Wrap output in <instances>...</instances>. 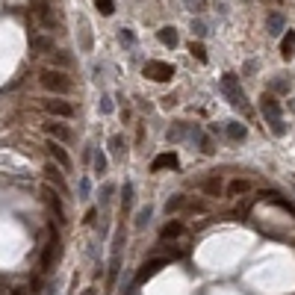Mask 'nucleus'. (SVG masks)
I'll return each mask as SVG.
<instances>
[{
	"label": "nucleus",
	"instance_id": "1",
	"mask_svg": "<svg viewBox=\"0 0 295 295\" xmlns=\"http://www.w3.org/2000/svg\"><path fill=\"white\" fill-rule=\"evenodd\" d=\"M39 83H42L47 92H53V95H68V92L74 89L71 77H68L65 71H56V68H44V71L39 74Z\"/></svg>",
	"mask_w": 295,
	"mask_h": 295
},
{
	"label": "nucleus",
	"instance_id": "2",
	"mask_svg": "<svg viewBox=\"0 0 295 295\" xmlns=\"http://www.w3.org/2000/svg\"><path fill=\"white\" fill-rule=\"evenodd\" d=\"M260 109H263V115H266L272 133H274V136H283V133H286V124H283V115H280V104H277V98L263 92V98H260Z\"/></svg>",
	"mask_w": 295,
	"mask_h": 295
},
{
	"label": "nucleus",
	"instance_id": "3",
	"mask_svg": "<svg viewBox=\"0 0 295 295\" xmlns=\"http://www.w3.org/2000/svg\"><path fill=\"white\" fill-rule=\"evenodd\" d=\"M145 77H151V80H157V83H166V80L174 77V65L160 62V59H151V62L145 65Z\"/></svg>",
	"mask_w": 295,
	"mask_h": 295
},
{
	"label": "nucleus",
	"instance_id": "4",
	"mask_svg": "<svg viewBox=\"0 0 295 295\" xmlns=\"http://www.w3.org/2000/svg\"><path fill=\"white\" fill-rule=\"evenodd\" d=\"M221 92L228 95V101H231V104L245 106V95H242V89H239L236 74H225V77H221Z\"/></svg>",
	"mask_w": 295,
	"mask_h": 295
},
{
	"label": "nucleus",
	"instance_id": "5",
	"mask_svg": "<svg viewBox=\"0 0 295 295\" xmlns=\"http://www.w3.org/2000/svg\"><path fill=\"white\" fill-rule=\"evenodd\" d=\"M42 106H44V112L53 115V118H74V106L65 104V101H44Z\"/></svg>",
	"mask_w": 295,
	"mask_h": 295
},
{
	"label": "nucleus",
	"instance_id": "6",
	"mask_svg": "<svg viewBox=\"0 0 295 295\" xmlns=\"http://www.w3.org/2000/svg\"><path fill=\"white\" fill-rule=\"evenodd\" d=\"M44 204L53 210V215H56V221H65V210H62V195L59 192H53V186H44Z\"/></svg>",
	"mask_w": 295,
	"mask_h": 295
},
{
	"label": "nucleus",
	"instance_id": "7",
	"mask_svg": "<svg viewBox=\"0 0 295 295\" xmlns=\"http://www.w3.org/2000/svg\"><path fill=\"white\" fill-rule=\"evenodd\" d=\"M166 263H169L166 257H157V260H148V263H145V266L139 269L136 280H139V283H145V280H151V277H154V274H157V272H160V269H163Z\"/></svg>",
	"mask_w": 295,
	"mask_h": 295
},
{
	"label": "nucleus",
	"instance_id": "8",
	"mask_svg": "<svg viewBox=\"0 0 295 295\" xmlns=\"http://www.w3.org/2000/svg\"><path fill=\"white\" fill-rule=\"evenodd\" d=\"M44 133H47L53 142H71V139H74L71 127H65V124H56V121H47V124H44Z\"/></svg>",
	"mask_w": 295,
	"mask_h": 295
},
{
	"label": "nucleus",
	"instance_id": "9",
	"mask_svg": "<svg viewBox=\"0 0 295 295\" xmlns=\"http://www.w3.org/2000/svg\"><path fill=\"white\" fill-rule=\"evenodd\" d=\"M44 177H47V186H53L56 192H68V186H65V180H62V174H59V169L53 163L44 166Z\"/></svg>",
	"mask_w": 295,
	"mask_h": 295
},
{
	"label": "nucleus",
	"instance_id": "10",
	"mask_svg": "<svg viewBox=\"0 0 295 295\" xmlns=\"http://www.w3.org/2000/svg\"><path fill=\"white\" fill-rule=\"evenodd\" d=\"M47 154H50V160H53V163H59V166H62V169H65V171H68V169H71V157H68V154H65V151H62V148H59V145H56V142H53V139H50V142H47Z\"/></svg>",
	"mask_w": 295,
	"mask_h": 295
},
{
	"label": "nucleus",
	"instance_id": "11",
	"mask_svg": "<svg viewBox=\"0 0 295 295\" xmlns=\"http://www.w3.org/2000/svg\"><path fill=\"white\" fill-rule=\"evenodd\" d=\"M186 233V228H183V221H166L163 225V231H160V236L169 242V239H180Z\"/></svg>",
	"mask_w": 295,
	"mask_h": 295
},
{
	"label": "nucleus",
	"instance_id": "12",
	"mask_svg": "<svg viewBox=\"0 0 295 295\" xmlns=\"http://www.w3.org/2000/svg\"><path fill=\"white\" fill-rule=\"evenodd\" d=\"M163 169H177V154H174V151L160 154V157L151 163V171H163Z\"/></svg>",
	"mask_w": 295,
	"mask_h": 295
},
{
	"label": "nucleus",
	"instance_id": "13",
	"mask_svg": "<svg viewBox=\"0 0 295 295\" xmlns=\"http://www.w3.org/2000/svg\"><path fill=\"white\" fill-rule=\"evenodd\" d=\"M36 15H39V21H42L47 30H53V27H56V18H53V12H50V6H47V3H39V6H36Z\"/></svg>",
	"mask_w": 295,
	"mask_h": 295
},
{
	"label": "nucleus",
	"instance_id": "14",
	"mask_svg": "<svg viewBox=\"0 0 295 295\" xmlns=\"http://www.w3.org/2000/svg\"><path fill=\"white\" fill-rule=\"evenodd\" d=\"M30 47H33L36 53H50V50H53V39H47V36H33V39H30Z\"/></svg>",
	"mask_w": 295,
	"mask_h": 295
},
{
	"label": "nucleus",
	"instance_id": "15",
	"mask_svg": "<svg viewBox=\"0 0 295 295\" xmlns=\"http://www.w3.org/2000/svg\"><path fill=\"white\" fill-rule=\"evenodd\" d=\"M280 56H283V59H292V56H295V30H289V33L283 36V42H280Z\"/></svg>",
	"mask_w": 295,
	"mask_h": 295
},
{
	"label": "nucleus",
	"instance_id": "16",
	"mask_svg": "<svg viewBox=\"0 0 295 295\" xmlns=\"http://www.w3.org/2000/svg\"><path fill=\"white\" fill-rule=\"evenodd\" d=\"M157 39H160L166 47H177V30H174V27H163V30L157 33Z\"/></svg>",
	"mask_w": 295,
	"mask_h": 295
},
{
	"label": "nucleus",
	"instance_id": "17",
	"mask_svg": "<svg viewBox=\"0 0 295 295\" xmlns=\"http://www.w3.org/2000/svg\"><path fill=\"white\" fill-rule=\"evenodd\" d=\"M248 192H251V183L242 180V177H236V180L228 183V195H248Z\"/></svg>",
	"mask_w": 295,
	"mask_h": 295
},
{
	"label": "nucleus",
	"instance_id": "18",
	"mask_svg": "<svg viewBox=\"0 0 295 295\" xmlns=\"http://www.w3.org/2000/svg\"><path fill=\"white\" fill-rule=\"evenodd\" d=\"M228 136H231L233 142H242V139L248 136V130H245V124H239V121H231V124H228Z\"/></svg>",
	"mask_w": 295,
	"mask_h": 295
},
{
	"label": "nucleus",
	"instance_id": "19",
	"mask_svg": "<svg viewBox=\"0 0 295 295\" xmlns=\"http://www.w3.org/2000/svg\"><path fill=\"white\" fill-rule=\"evenodd\" d=\"M221 189H225V183H221V177H210V180H204V192L207 195H221Z\"/></svg>",
	"mask_w": 295,
	"mask_h": 295
},
{
	"label": "nucleus",
	"instance_id": "20",
	"mask_svg": "<svg viewBox=\"0 0 295 295\" xmlns=\"http://www.w3.org/2000/svg\"><path fill=\"white\" fill-rule=\"evenodd\" d=\"M183 207H186V195H174V198L166 201V212H169V215L177 212V210H183Z\"/></svg>",
	"mask_w": 295,
	"mask_h": 295
},
{
	"label": "nucleus",
	"instance_id": "21",
	"mask_svg": "<svg viewBox=\"0 0 295 295\" xmlns=\"http://www.w3.org/2000/svg\"><path fill=\"white\" fill-rule=\"evenodd\" d=\"M266 27H269V33H272V36H277V33L283 30V15L272 12V15H269V24H266Z\"/></svg>",
	"mask_w": 295,
	"mask_h": 295
},
{
	"label": "nucleus",
	"instance_id": "22",
	"mask_svg": "<svg viewBox=\"0 0 295 295\" xmlns=\"http://www.w3.org/2000/svg\"><path fill=\"white\" fill-rule=\"evenodd\" d=\"M189 53H192L198 62H207V50H204V44H201V42H192V44H189Z\"/></svg>",
	"mask_w": 295,
	"mask_h": 295
},
{
	"label": "nucleus",
	"instance_id": "23",
	"mask_svg": "<svg viewBox=\"0 0 295 295\" xmlns=\"http://www.w3.org/2000/svg\"><path fill=\"white\" fill-rule=\"evenodd\" d=\"M95 3H98L101 15H112V12H115V6H112V0H95Z\"/></svg>",
	"mask_w": 295,
	"mask_h": 295
},
{
	"label": "nucleus",
	"instance_id": "24",
	"mask_svg": "<svg viewBox=\"0 0 295 295\" xmlns=\"http://www.w3.org/2000/svg\"><path fill=\"white\" fill-rule=\"evenodd\" d=\"M148 218H151V207H142V210H139V218H136V228H145Z\"/></svg>",
	"mask_w": 295,
	"mask_h": 295
},
{
	"label": "nucleus",
	"instance_id": "25",
	"mask_svg": "<svg viewBox=\"0 0 295 295\" xmlns=\"http://www.w3.org/2000/svg\"><path fill=\"white\" fill-rule=\"evenodd\" d=\"M95 171H98V174H104V171H106V157H104V154H98V157H95Z\"/></svg>",
	"mask_w": 295,
	"mask_h": 295
},
{
	"label": "nucleus",
	"instance_id": "26",
	"mask_svg": "<svg viewBox=\"0 0 295 295\" xmlns=\"http://www.w3.org/2000/svg\"><path fill=\"white\" fill-rule=\"evenodd\" d=\"M186 6H189V9H198V12H201V9H207V0H186Z\"/></svg>",
	"mask_w": 295,
	"mask_h": 295
},
{
	"label": "nucleus",
	"instance_id": "27",
	"mask_svg": "<svg viewBox=\"0 0 295 295\" xmlns=\"http://www.w3.org/2000/svg\"><path fill=\"white\" fill-rule=\"evenodd\" d=\"M130 201H133V186L124 183V207H130Z\"/></svg>",
	"mask_w": 295,
	"mask_h": 295
},
{
	"label": "nucleus",
	"instance_id": "28",
	"mask_svg": "<svg viewBox=\"0 0 295 295\" xmlns=\"http://www.w3.org/2000/svg\"><path fill=\"white\" fill-rule=\"evenodd\" d=\"M192 33H195V36H198V39H201V36H204V33H207V27H204V24H201V21H195V24H192Z\"/></svg>",
	"mask_w": 295,
	"mask_h": 295
},
{
	"label": "nucleus",
	"instance_id": "29",
	"mask_svg": "<svg viewBox=\"0 0 295 295\" xmlns=\"http://www.w3.org/2000/svg\"><path fill=\"white\" fill-rule=\"evenodd\" d=\"M274 92H289V83L286 80H274Z\"/></svg>",
	"mask_w": 295,
	"mask_h": 295
},
{
	"label": "nucleus",
	"instance_id": "30",
	"mask_svg": "<svg viewBox=\"0 0 295 295\" xmlns=\"http://www.w3.org/2000/svg\"><path fill=\"white\" fill-rule=\"evenodd\" d=\"M201 151H204V154H212L215 148H212V142H210V139H204V142H201Z\"/></svg>",
	"mask_w": 295,
	"mask_h": 295
},
{
	"label": "nucleus",
	"instance_id": "31",
	"mask_svg": "<svg viewBox=\"0 0 295 295\" xmlns=\"http://www.w3.org/2000/svg\"><path fill=\"white\" fill-rule=\"evenodd\" d=\"M112 151L121 154V136H112Z\"/></svg>",
	"mask_w": 295,
	"mask_h": 295
},
{
	"label": "nucleus",
	"instance_id": "32",
	"mask_svg": "<svg viewBox=\"0 0 295 295\" xmlns=\"http://www.w3.org/2000/svg\"><path fill=\"white\" fill-rule=\"evenodd\" d=\"M80 192H83L80 198H86V195H89V180H80Z\"/></svg>",
	"mask_w": 295,
	"mask_h": 295
},
{
	"label": "nucleus",
	"instance_id": "33",
	"mask_svg": "<svg viewBox=\"0 0 295 295\" xmlns=\"http://www.w3.org/2000/svg\"><path fill=\"white\" fill-rule=\"evenodd\" d=\"M189 210H192V212H204V210H207V207H204V204H201V201H198V204H189Z\"/></svg>",
	"mask_w": 295,
	"mask_h": 295
},
{
	"label": "nucleus",
	"instance_id": "34",
	"mask_svg": "<svg viewBox=\"0 0 295 295\" xmlns=\"http://www.w3.org/2000/svg\"><path fill=\"white\" fill-rule=\"evenodd\" d=\"M12 295H27V292L24 289H12Z\"/></svg>",
	"mask_w": 295,
	"mask_h": 295
},
{
	"label": "nucleus",
	"instance_id": "35",
	"mask_svg": "<svg viewBox=\"0 0 295 295\" xmlns=\"http://www.w3.org/2000/svg\"><path fill=\"white\" fill-rule=\"evenodd\" d=\"M83 295H95V289H86V292H83Z\"/></svg>",
	"mask_w": 295,
	"mask_h": 295
}]
</instances>
